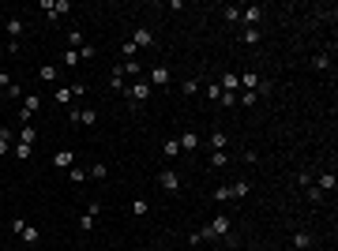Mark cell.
Returning a JSON list of instances; mask_svg holds the SVG:
<instances>
[{"instance_id": "obj_7", "label": "cell", "mask_w": 338, "mask_h": 251, "mask_svg": "<svg viewBox=\"0 0 338 251\" xmlns=\"http://www.w3.org/2000/svg\"><path fill=\"white\" fill-rule=\"evenodd\" d=\"M237 79H240L244 86H248V90H255V94H267V90H270V83H263V79H259L255 71H240Z\"/></svg>"}, {"instance_id": "obj_39", "label": "cell", "mask_w": 338, "mask_h": 251, "mask_svg": "<svg viewBox=\"0 0 338 251\" xmlns=\"http://www.w3.org/2000/svg\"><path fill=\"white\" fill-rule=\"evenodd\" d=\"M184 94H188V98H192V94H199V79H188V83H184Z\"/></svg>"}, {"instance_id": "obj_31", "label": "cell", "mask_w": 338, "mask_h": 251, "mask_svg": "<svg viewBox=\"0 0 338 251\" xmlns=\"http://www.w3.org/2000/svg\"><path fill=\"white\" fill-rule=\"evenodd\" d=\"M162 150H166V157H177V154H181V142H177V139H166V146H162Z\"/></svg>"}, {"instance_id": "obj_28", "label": "cell", "mask_w": 338, "mask_h": 251, "mask_svg": "<svg viewBox=\"0 0 338 251\" xmlns=\"http://www.w3.org/2000/svg\"><path fill=\"white\" fill-rule=\"evenodd\" d=\"M147 210H151V203H147V199H135V203H132V214H135V218H143Z\"/></svg>"}, {"instance_id": "obj_21", "label": "cell", "mask_w": 338, "mask_h": 251, "mask_svg": "<svg viewBox=\"0 0 338 251\" xmlns=\"http://www.w3.org/2000/svg\"><path fill=\"white\" fill-rule=\"evenodd\" d=\"M259 38H263L259 27H244V45H259Z\"/></svg>"}, {"instance_id": "obj_6", "label": "cell", "mask_w": 338, "mask_h": 251, "mask_svg": "<svg viewBox=\"0 0 338 251\" xmlns=\"http://www.w3.org/2000/svg\"><path fill=\"white\" fill-rule=\"evenodd\" d=\"M158 184H162V191H169V195L181 191V176H177L173 169H162V173H158Z\"/></svg>"}, {"instance_id": "obj_24", "label": "cell", "mask_w": 338, "mask_h": 251, "mask_svg": "<svg viewBox=\"0 0 338 251\" xmlns=\"http://www.w3.org/2000/svg\"><path fill=\"white\" fill-rule=\"evenodd\" d=\"M240 105H244V109H252V105H259V94H255V90H244V94H240Z\"/></svg>"}, {"instance_id": "obj_25", "label": "cell", "mask_w": 338, "mask_h": 251, "mask_svg": "<svg viewBox=\"0 0 338 251\" xmlns=\"http://www.w3.org/2000/svg\"><path fill=\"white\" fill-rule=\"evenodd\" d=\"M211 165H214V169H225V165H229V154H225V150H214V154H211Z\"/></svg>"}, {"instance_id": "obj_3", "label": "cell", "mask_w": 338, "mask_h": 251, "mask_svg": "<svg viewBox=\"0 0 338 251\" xmlns=\"http://www.w3.org/2000/svg\"><path fill=\"white\" fill-rule=\"evenodd\" d=\"M124 94H128V98H132V105H143V101L151 98V83H147V79H139V83L124 86Z\"/></svg>"}, {"instance_id": "obj_8", "label": "cell", "mask_w": 338, "mask_h": 251, "mask_svg": "<svg viewBox=\"0 0 338 251\" xmlns=\"http://www.w3.org/2000/svg\"><path fill=\"white\" fill-rule=\"evenodd\" d=\"M128 42L135 45V49H151V45H154V34H151V27H135Z\"/></svg>"}, {"instance_id": "obj_33", "label": "cell", "mask_w": 338, "mask_h": 251, "mask_svg": "<svg viewBox=\"0 0 338 251\" xmlns=\"http://www.w3.org/2000/svg\"><path fill=\"white\" fill-rule=\"evenodd\" d=\"M120 56H124V60H135V45H132V42H120Z\"/></svg>"}, {"instance_id": "obj_36", "label": "cell", "mask_w": 338, "mask_h": 251, "mask_svg": "<svg viewBox=\"0 0 338 251\" xmlns=\"http://www.w3.org/2000/svg\"><path fill=\"white\" fill-rule=\"evenodd\" d=\"M75 64H79V53H75V49H68V53H64V68H75Z\"/></svg>"}, {"instance_id": "obj_35", "label": "cell", "mask_w": 338, "mask_h": 251, "mask_svg": "<svg viewBox=\"0 0 338 251\" xmlns=\"http://www.w3.org/2000/svg\"><path fill=\"white\" fill-rule=\"evenodd\" d=\"M297 184H301V188H312V173H308V169H301V173H297Z\"/></svg>"}, {"instance_id": "obj_20", "label": "cell", "mask_w": 338, "mask_h": 251, "mask_svg": "<svg viewBox=\"0 0 338 251\" xmlns=\"http://www.w3.org/2000/svg\"><path fill=\"white\" fill-rule=\"evenodd\" d=\"M117 71H120V75H139V60H124V64H117Z\"/></svg>"}, {"instance_id": "obj_41", "label": "cell", "mask_w": 338, "mask_h": 251, "mask_svg": "<svg viewBox=\"0 0 338 251\" xmlns=\"http://www.w3.org/2000/svg\"><path fill=\"white\" fill-rule=\"evenodd\" d=\"M79 229H83V233H90V229H94V218H90V214H83V218H79Z\"/></svg>"}, {"instance_id": "obj_26", "label": "cell", "mask_w": 338, "mask_h": 251, "mask_svg": "<svg viewBox=\"0 0 338 251\" xmlns=\"http://www.w3.org/2000/svg\"><path fill=\"white\" fill-rule=\"evenodd\" d=\"M8 150H12V131H4V127H0V157H4Z\"/></svg>"}, {"instance_id": "obj_22", "label": "cell", "mask_w": 338, "mask_h": 251, "mask_svg": "<svg viewBox=\"0 0 338 251\" xmlns=\"http://www.w3.org/2000/svg\"><path fill=\"white\" fill-rule=\"evenodd\" d=\"M56 71H60L56 64H42V68H38V79H45V83H53V79H56Z\"/></svg>"}, {"instance_id": "obj_42", "label": "cell", "mask_w": 338, "mask_h": 251, "mask_svg": "<svg viewBox=\"0 0 338 251\" xmlns=\"http://www.w3.org/2000/svg\"><path fill=\"white\" fill-rule=\"evenodd\" d=\"M12 154H15V157H30V146H27V142H19V146H15Z\"/></svg>"}, {"instance_id": "obj_13", "label": "cell", "mask_w": 338, "mask_h": 251, "mask_svg": "<svg viewBox=\"0 0 338 251\" xmlns=\"http://www.w3.org/2000/svg\"><path fill=\"white\" fill-rule=\"evenodd\" d=\"M19 236H23V244H30V248H34V244H42V229H38V225H27Z\"/></svg>"}, {"instance_id": "obj_12", "label": "cell", "mask_w": 338, "mask_h": 251, "mask_svg": "<svg viewBox=\"0 0 338 251\" xmlns=\"http://www.w3.org/2000/svg\"><path fill=\"white\" fill-rule=\"evenodd\" d=\"M71 161H75V154H71V150H56L53 154V169H71Z\"/></svg>"}, {"instance_id": "obj_14", "label": "cell", "mask_w": 338, "mask_h": 251, "mask_svg": "<svg viewBox=\"0 0 338 251\" xmlns=\"http://www.w3.org/2000/svg\"><path fill=\"white\" fill-rule=\"evenodd\" d=\"M218 86H222V94H237L240 79H237V75H233V71H225V75H222V83H218Z\"/></svg>"}, {"instance_id": "obj_17", "label": "cell", "mask_w": 338, "mask_h": 251, "mask_svg": "<svg viewBox=\"0 0 338 251\" xmlns=\"http://www.w3.org/2000/svg\"><path fill=\"white\" fill-rule=\"evenodd\" d=\"M177 142H181V150H196L199 135H196V131H181V139H177Z\"/></svg>"}, {"instance_id": "obj_19", "label": "cell", "mask_w": 338, "mask_h": 251, "mask_svg": "<svg viewBox=\"0 0 338 251\" xmlns=\"http://www.w3.org/2000/svg\"><path fill=\"white\" fill-rule=\"evenodd\" d=\"M64 42H68V49H75V53H79V49H83V30H68V38H64Z\"/></svg>"}, {"instance_id": "obj_5", "label": "cell", "mask_w": 338, "mask_h": 251, "mask_svg": "<svg viewBox=\"0 0 338 251\" xmlns=\"http://www.w3.org/2000/svg\"><path fill=\"white\" fill-rule=\"evenodd\" d=\"M23 30H27V23H23V19H19V15H12V19H8V38H12V42H8V49H19V38H23Z\"/></svg>"}, {"instance_id": "obj_9", "label": "cell", "mask_w": 338, "mask_h": 251, "mask_svg": "<svg viewBox=\"0 0 338 251\" xmlns=\"http://www.w3.org/2000/svg\"><path fill=\"white\" fill-rule=\"evenodd\" d=\"M240 19H244L248 27H259V23H263V8H259V4H248V8H240Z\"/></svg>"}, {"instance_id": "obj_38", "label": "cell", "mask_w": 338, "mask_h": 251, "mask_svg": "<svg viewBox=\"0 0 338 251\" xmlns=\"http://www.w3.org/2000/svg\"><path fill=\"white\" fill-rule=\"evenodd\" d=\"M94 53H98L94 45H83V49H79V60H94Z\"/></svg>"}, {"instance_id": "obj_37", "label": "cell", "mask_w": 338, "mask_h": 251, "mask_svg": "<svg viewBox=\"0 0 338 251\" xmlns=\"http://www.w3.org/2000/svg\"><path fill=\"white\" fill-rule=\"evenodd\" d=\"M207 98H211V101H222V86L211 83V86H207Z\"/></svg>"}, {"instance_id": "obj_32", "label": "cell", "mask_w": 338, "mask_h": 251, "mask_svg": "<svg viewBox=\"0 0 338 251\" xmlns=\"http://www.w3.org/2000/svg\"><path fill=\"white\" fill-rule=\"evenodd\" d=\"M109 86H113V90H120V94H124V75H120V71H113V75H109Z\"/></svg>"}, {"instance_id": "obj_2", "label": "cell", "mask_w": 338, "mask_h": 251, "mask_svg": "<svg viewBox=\"0 0 338 251\" xmlns=\"http://www.w3.org/2000/svg\"><path fill=\"white\" fill-rule=\"evenodd\" d=\"M248 191H252V188H248V180H237V184H225V188L211 191V199H214V203H225V199H244Z\"/></svg>"}, {"instance_id": "obj_16", "label": "cell", "mask_w": 338, "mask_h": 251, "mask_svg": "<svg viewBox=\"0 0 338 251\" xmlns=\"http://www.w3.org/2000/svg\"><path fill=\"white\" fill-rule=\"evenodd\" d=\"M15 135H19V142H27V146H34V142H38V131H34L30 124H23L19 131H15Z\"/></svg>"}, {"instance_id": "obj_30", "label": "cell", "mask_w": 338, "mask_h": 251, "mask_svg": "<svg viewBox=\"0 0 338 251\" xmlns=\"http://www.w3.org/2000/svg\"><path fill=\"white\" fill-rule=\"evenodd\" d=\"M222 19H225V23H237V19H240V8H233V4H229V8H222Z\"/></svg>"}, {"instance_id": "obj_4", "label": "cell", "mask_w": 338, "mask_h": 251, "mask_svg": "<svg viewBox=\"0 0 338 251\" xmlns=\"http://www.w3.org/2000/svg\"><path fill=\"white\" fill-rule=\"evenodd\" d=\"M42 109V101H38V94H23V105H19V120L23 124H30V116Z\"/></svg>"}, {"instance_id": "obj_40", "label": "cell", "mask_w": 338, "mask_h": 251, "mask_svg": "<svg viewBox=\"0 0 338 251\" xmlns=\"http://www.w3.org/2000/svg\"><path fill=\"white\" fill-rule=\"evenodd\" d=\"M56 101H71V86H56Z\"/></svg>"}, {"instance_id": "obj_18", "label": "cell", "mask_w": 338, "mask_h": 251, "mask_svg": "<svg viewBox=\"0 0 338 251\" xmlns=\"http://www.w3.org/2000/svg\"><path fill=\"white\" fill-rule=\"evenodd\" d=\"M293 248H297V251H308V248H312V233H304V229H301V233H293Z\"/></svg>"}, {"instance_id": "obj_29", "label": "cell", "mask_w": 338, "mask_h": 251, "mask_svg": "<svg viewBox=\"0 0 338 251\" xmlns=\"http://www.w3.org/2000/svg\"><path fill=\"white\" fill-rule=\"evenodd\" d=\"M68 176H71V184H83V180H86V169L71 165V169H68Z\"/></svg>"}, {"instance_id": "obj_27", "label": "cell", "mask_w": 338, "mask_h": 251, "mask_svg": "<svg viewBox=\"0 0 338 251\" xmlns=\"http://www.w3.org/2000/svg\"><path fill=\"white\" fill-rule=\"evenodd\" d=\"M225 142H229L225 131H211V146H214V150H225Z\"/></svg>"}, {"instance_id": "obj_34", "label": "cell", "mask_w": 338, "mask_h": 251, "mask_svg": "<svg viewBox=\"0 0 338 251\" xmlns=\"http://www.w3.org/2000/svg\"><path fill=\"white\" fill-rule=\"evenodd\" d=\"M312 64H316V68H320V71H323V68H331V53H320V56H316V60H312Z\"/></svg>"}, {"instance_id": "obj_15", "label": "cell", "mask_w": 338, "mask_h": 251, "mask_svg": "<svg viewBox=\"0 0 338 251\" xmlns=\"http://www.w3.org/2000/svg\"><path fill=\"white\" fill-rule=\"evenodd\" d=\"M316 188H320V191H323V195H327V191H335V188H338L335 173H320V180H316Z\"/></svg>"}, {"instance_id": "obj_11", "label": "cell", "mask_w": 338, "mask_h": 251, "mask_svg": "<svg viewBox=\"0 0 338 251\" xmlns=\"http://www.w3.org/2000/svg\"><path fill=\"white\" fill-rule=\"evenodd\" d=\"M151 86H169V68H166V64L151 68Z\"/></svg>"}, {"instance_id": "obj_23", "label": "cell", "mask_w": 338, "mask_h": 251, "mask_svg": "<svg viewBox=\"0 0 338 251\" xmlns=\"http://www.w3.org/2000/svg\"><path fill=\"white\" fill-rule=\"evenodd\" d=\"M90 176H94V180H105V176H109V165H105V161H94V165H90Z\"/></svg>"}, {"instance_id": "obj_10", "label": "cell", "mask_w": 338, "mask_h": 251, "mask_svg": "<svg viewBox=\"0 0 338 251\" xmlns=\"http://www.w3.org/2000/svg\"><path fill=\"white\" fill-rule=\"evenodd\" d=\"M71 124L94 127V124H98V112H94V109H71Z\"/></svg>"}, {"instance_id": "obj_1", "label": "cell", "mask_w": 338, "mask_h": 251, "mask_svg": "<svg viewBox=\"0 0 338 251\" xmlns=\"http://www.w3.org/2000/svg\"><path fill=\"white\" fill-rule=\"evenodd\" d=\"M229 229H233V218H225V214H218L211 225H203L199 229V236L203 240H214V236H229Z\"/></svg>"}]
</instances>
